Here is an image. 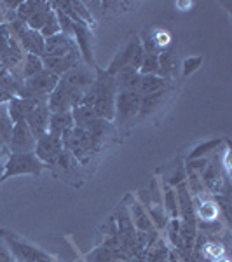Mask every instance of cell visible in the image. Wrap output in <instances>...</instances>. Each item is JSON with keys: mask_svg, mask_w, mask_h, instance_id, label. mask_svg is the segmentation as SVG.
I'll list each match as a JSON object with an SVG mask.
<instances>
[{"mask_svg": "<svg viewBox=\"0 0 232 262\" xmlns=\"http://www.w3.org/2000/svg\"><path fill=\"white\" fill-rule=\"evenodd\" d=\"M142 75H159L161 74V69H159V54H147L143 56L142 67H140Z\"/></svg>", "mask_w": 232, "mask_h": 262, "instance_id": "24", "label": "cell"}, {"mask_svg": "<svg viewBox=\"0 0 232 262\" xmlns=\"http://www.w3.org/2000/svg\"><path fill=\"white\" fill-rule=\"evenodd\" d=\"M63 150H65V147H63L61 137H56L53 133H45L44 137L37 140L33 154L39 158V161L44 164V168H49L51 164L56 163V159L60 158Z\"/></svg>", "mask_w": 232, "mask_h": 262, "instance_id": "12", "label": "cell"}, {"mask_svg": "<svg viewBox=\"0 0 232 262\" xmlns=\"http://www.w3.org/2000/svg\"><path fill=\"white\" fill-rule=\"evenodd\" d=\"M0 236L6 242L7 250L16 262H54L49 253L37 248L35 245L28 243L27 239L19 238L16 232L0 229Z\"/></svg>", "mask_w": 232, "mask_h": 262, "instance_id": "5", "label": "cell"}, {"mask_svg": "<svg viewBox=\"0 0 232 262\" xmlns=\"http://www.w3.org/2000/svg\"><path fill=\"white\" fill-rule=\"evenodd\" d=\"M44 170V164L39 161L33 152H25V154H11L6 161L4 171L0 175V182L12 179L18 175H40Z\"/></svg>", "mask_w": 232, "mask_h": 262, "instance_id": "9", "label": "cell"}, {"mask_svg": "<svg viewBox=\"0 0 232 262\" xmlns=\"http://www.w3.org/2000/svg\"><path fill=\"white\" fill-rule=\"evenodd\" d=\"M79 262H82V260H79Z\"/></svg>", "mask_w": 232, "mask_h": 262, "instance_id": "31", "label": "cell"}, {"mask_svg": "<svg viewBox=\"0 0 232 262\" xmlns=\"http://www.w3.org/2000/svg\"><path fill=\"white\" fill-rule=\"evenodd\" d=\"M143 56H145V51H143L142 40L138 35L131 37L128 40V44L122 48V51L117 53V56L113 58L110 67L107 69V72L110 75H113L115 72H119L122 69H134V70H140Z\"/></svg>", "mask_w": 232, "mask_h": 262, "instance_id": "11", "label": "cell"}, {"mask_svg": "<svg viewBox=\"0 0 232 262\" xmlns=\"http://www.w3.org/2000/svg\"><path fill=\"white\" fill-rule=\"evenodd\" d=\"M86 260L87 262H121V257H119V253H117V250L107 247V245H101L96 250L87 253Z\"/></svg>", "mask_w": 232, "mask_h": 262, "instance_id": "23", "label": "cell"}, {"mask_svg": "<svg viewBox=\"0 0 232 262\" xmlns=\"http://www.w3.org/2000/svg\"><path fill=\"white\" fill-rule=\"evenodd\" d=\"M74 117L72 112H56L49 116V128L48 133H53L56 137H63L66 131H70L74 128Z\"/></svg>", "mask_w": 232, "mask_h": 262, "instance_id": "18", "label": "cell"}, {"mask_svg": "<svg viewBox=\"0 0 232 262\" xmlns=\"http://www.w3.org/2000/svg\"><path fill=\"white\" fill-rule=\"evenodd\" d=\"M37 140L32 135L30 128L27 122H16L12 126L11 133V142H9V152L11 154H25V152H33L35 150Z\"/></svg>", "mask_w": 232, "mask_h": 262, "instance_id": "13", "label": "cell"}, {"mask_svg": "<svg viewBox=\"0 0 232 262\" xmlns=\"http://www.w3.org/2000/svg\"><path fill=\"white\" fill-rule=\"evenodd\" d=\"M129 217H131V222L134 226V229L138 232H150L154 231V222L150 221L149 213L145 212V208H143L142 205H138V203H133L131 208H129Z\"/></svg>", "mask_w": 232, "mask_h": 262, "instance_id": "20", "label": "cell"}, {"mask_svg": "<svg viewBox=\"0 0 232 262\" xmlns=\"http://www.w3.org/2000/svg\"><path fill=\"white\" fill-rule=\"evenodd\" d=\"M215 262H229V260H225V259H218V260H215Z\"/></svg>", "mask_w": 232, "mask_h": 262, "instance_id": "30", "label": "cell"}, {"mask_svg": "<svg viewBox=\"0 0 232 262\" xmlns=\"http://www.w3.org/2000/svg\"><path fill=\"white\" fill-rule=\"evenodd\" d=\"M166 88V81L161 75H142L140 74V81H138L136 93L140 96L152 95V93H157Z\"/></svg>", "mask_w": 232, "mask_h": 262, "instance_id": "21", "label": "cell"}, {"mask_svg": "<svg viewBox=\"0 0 232 262\" xmlns=\"http://www.w3.org/2000/svg\"><path fill=\"white\" fill-rule=\"evenodd\" d=\"M0 262H16L12 259V255L9 253V250H7L6 245H0Z\"/></svg>", "mask_w": 232, "mask_h": 262, "instance_id": "28", "label": "cell"}, {"mask_svg": "<svg viewBox=\"0 0 232 262\" xmlns=\"http://www.w3.org/2000/svg\"><path fill=\"white\" fill-rule=\"evenodd\" d=\"M84 6L87 7L89 14L92 16V19L98 18H110V16L122 14V12H128L131 7H134L136 4L131 2H84Z\"/></svg>", "mask_w": 232, "mask_h": 262, "instance_id": "15", "label": "cell"}, {"mask_svg": "<svg viewBox=\"0 0 232 262\" xmlns=\"http://www.w3.org/2000/svg\"><path fill=\"white\" fill-rule=\"evenodd\" d=\"M197 215H199L201 221L213 222L215 219H217V215H218V206L215 205V203H210V201L201 203L199 210H197Z\"/></svg>", "mask_w": 232, "mask_h": 262, "instance_id": "25", "label": "cell"}, {"mask_svg": "<svg viewBox=\"0 0 232 262\" xmlns=\"http://www.w3.org/2000/svg\"><path fill=\"white\" fill-rule=\"evenodd\" d=\"M142 96L136 91H119L115 96V116H113V129H122L126 124L134 122L140 112Z\"/></svg>", "mask_w": 232, "mask_h": 262, "instance_id": "10", "label": "cell"}, {"mask_svg": "<svg viewBox=\"0 0 232 262\" xmlns=\"http://www.w3.org/2000/svg\"><path fill=\"white\" fill-rule=\"evenodd\" d=\"M42 63H44L45 70L53 72L54 75L60 77L65 72H68L70 69L81 65L84 61L75 40L68 35L58 33V35L45 39Z\"/></svg>", "mask_w": 232, "mask_h": 262, "instance_id": "2", "label": "cell"}, {"mask_svg": "<svg viewBox=\"0 0 232 262\" xmlns=\"http://www.w3.org/2000/svg\"><path fill=\"white\" fill-rule=\"evenodd\" d=\"M168 95V90L164 88V90L157 91V93H152V95H147V96H142L140 100V112H138V117H147L150 116V114H154L157 108H161L163 105V100L166 98Z\"/></svg>", "mask_w": 232, "mask_h": 262, "instance_id": "19", "label": "cell"}, {"mask_svg": "<svg viewBox=\"0 0 232 262\" xmlns=\"http://www.w3.org/2000/svg\"><path fill=\"white\" fill-rule=\"evenodd\" d=\"M40 100H30V98H18V96H14V98H11L7 101V114H9L12 124H16V122H23L27 121L28 114L33 111V107H35L37 103H39Z\"/></svg>", "mask_w": 232, "mask_h": 262, "instance_id": "16", "label": "cell"}, {"mask_svg": "<svg viewBox=\"0 0 232 262\" xmlns=\"http://www.w3.org/2000/svg\"><path fill=\"white\" fill-rule=\"evenodd\" d=\"M49 107H48V100H40L39 103L33 107V111L28 114L27 117V124L30 128L32 135L35 137V140L44 137L48 133V128H49Z\"/></svg>", "mask_w": 232, "mask_h": 262, "instance_id": "14", "label": "cell"}, {"mask_svg": "<svg viewBox=\"0 0 232 262\" xmlns=\"http://www.w3.org/2000/svg\"><path fill=\"white\" fill-rule=\"evenodd\" d=\"M12 126L14 124L7 114V103L0 105V150H9Z\"/></svg>", "mask_w": 232, "mask_h": 262, "instance_id": "22", "label": "cell"}, {"mask_svg": "<svg viewBox=\"0 0 232 262\" xmlns=\"http://www.w3.org/2000/svg\"><path fill=\"white\" fill-rule=\"evenodd\" d=\"M58 75L49 70H42L40 74L33 75L30 79H25L18 93V98H30V100H48L51 93L54 91L58 84Z\"/></svg>", "mask_w": 232, "mask_h": 262, "instance_id": "7", "label": "cell"}, {"mask_svg": "<svg viewBox=\"0 0 232 262\" xmlns=\"http://www.w3.org/2000/svg\"><path fill=\"white\" fill-rule=\"evenodd\" d=\"M223 253H225V248H223L222 243L208 242L204 245V257H208V259L218 260V259H222V257H223Z\"/></svg>", "mask_w": 232, "mask_h": 262, "instance_id": "26", "label": "cell"}, {"mask_svg": "<svg viewBox=\"0 0 232 262\" xmlns=\"http://www.w3.org/2000/svg\"><path fill=\"white\" fill-rule=\"evenodd\" d=\"M95 77L96 69L86 65V63H81L60 75L56 88L48 98L49 112H72L75 107H79Z\"/></svg>", "mask_w": 232, "mask_h": 262, "instance_id": "1", "label": "cell"}, {"mask_svg": "<svg viewBox=\"0 0 232 262\" xmlns=\"http://www.w3.org/2000/svg\"><path fill=\"white\" fill-rule=\"evenodd\" d=\"M16 16L23 19L32 30L42 32L53 19H56V12L51 7V2H35V0H27V2H19Z\"/></svg>", "mask_w": 232, "mask_h": 262, "instance_id": "6", "label": "cell"}, {"mask_svg": "<svg viewBox=\"0 0 232 262\" xmlns=\"http://www.w3.org/2000/svg\"><path fill=\"white\" fill-rule=\"evenodd\" d=\"M7 158H9V150H0V175H2V171H4Z\"/></svg>", "mask_w": 232, "mask_h": 262, "instance_id": "29", "label": "cell"}, {"mask_svg": "<svg viewBox=\"0 0 232 262\" xmlns=\"http://www.w3.org/2000/svg\"><path fill=\"white\" fill-rule=\"evenodd\" d=\"M25 53L7 25H0V69L18 72Z\"/></svg>", "mask_w": 232, "mask_h": 262, "instance_id": "8", "label": "cell"}, {"mask_svg": "<svg viewBox=\"0 0 232 262\" xmlns=\"http://www.w3.org/2000/svg\"><path fill=\"white\" fill-rule=\"evenodd\" d=\"M175 194H176V201H178V213H182L183 224H187V226H196V221H194L192 198H191V194L187 192V185L178 184Z\"/></svg>", "mask_w": 232, "mask_h": 262, "instance_id": "17", "label": "cell"}, {"mask_svg": "<svg viewBox=\"0 0 232 262\" xmlns=\"http://www.w3.org/2000/svg\"><path fill=\"white\" fill-rule=\"evenodd\" d=\"M61 142H63L65 150H68L70 154L77 159V163L81 164V166L89 164L91 159L95 158L101 149V145H98V143L92 140L91 135H87L86 131L77 128V126H74L70 131H66L61 137Z\"/></svg>", "mask_w": 232, "mask_h": 262, "instance_id": "4", "label": "cell"}, {"mask_svg": "<svg viewBox=\"0 0 232 262\" xmlns=\"http://www.w3.org/2000/svg\"><path fill=\"white\" fill-rule=\"evenodd\" d=\"M115 96H117V88L113 75L108 74L107 70L96 69V77L89 90L86 91L81 105L91 108L101 119L113 121L115 116Z\"/></svg>", "mask_w": 232, "mask_h": 262, "instance_id": "3", "label": "cell"}, {"mask_svg": "<svg viewBox=\"0 0 232 262\" xmlns=\"http://www.w3.org/2000/svg\"><path fill=\"white\" fill-rule=\"evenodd\" d=\"M166 208H168V213H170L173 219H176V215H178V201H176V194L173 189H168L166 191Z\"/></svg>", "mask_w": 232, "mask_h": 262, "instance_id": "27", "label": "cell"}]
</instances>
